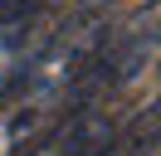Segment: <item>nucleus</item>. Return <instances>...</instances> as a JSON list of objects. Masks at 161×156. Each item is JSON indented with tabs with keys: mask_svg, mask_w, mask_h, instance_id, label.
Returning a JSON list of instances; mask_svg holds the SVG:
<instances>
[{
	"mask_svg": "<svg viewBox=\"0 0 161 156\" xmlns=\"http://www.w3.org/2000/svg\"><path fill=\"white\" fill-rule=\"evenodd\" d=\"M103 156H161V136L122 127V132H117V142H112V146H108Z\"/></svg>",
	"mask_w": 161,
	"mask_h": 156,
	"instance_id": "nucleus-4",
	"label": "nucleus"
},
{
	"mask_svg": "<svg viewBox=\"0 0 161 156\" xmlns=\"http://www.w3.org/2000/svg\"><path fill=\"white\" fill-rule=\"evenodd\" d=\"M64 15H69V0H54V5H34V10H15V15H0V93L44 54L54 34H59Z\"/></svg>",
	"mask_w": 161,
	"mask_h": 156,
	"instance_id": "nucleus-3",
	"label": "nucleus"
},
{
	"mask_svg": "<svg viewBox=\"0 0 161 156\" xmlns=\"http://www.w3.org/2000/svg\"><path fill=\"white\" fill-rule=\"evenodd\" d=\"M108 39H112L108 0L69 5L59 34L44 44V54L0 93V156H25L93 93Z\"/></svg>",
	"mask_w": 161,
	"mask_h": 156,
	"instance_id": "nucleus-1",
	"label": "nucleus"
},
{
	"mask_svg": "<svg viewBox=\"0 0 161 156\" xmlns=\"http://www.w3.org/2000/svg\"><path fill=\"white\" fill-rule=\"evenodd\" d=\"M122 127H127V117H122L117 107L98 103V98H83V103L73 107L49 136H39L25 156H103L117 142Z\"/></svg>",
	"mask_w": 161,
	"mask_h": 156,
	"instance_id": "nucleus-2",
	"label": "nucleus"
}]
</instances>
